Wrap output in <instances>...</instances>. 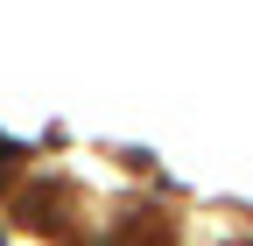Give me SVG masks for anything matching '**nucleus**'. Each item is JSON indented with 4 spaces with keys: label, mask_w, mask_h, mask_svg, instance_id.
Masks as SVG:
<instances>
[{
    "label": "nucleus",
    "mask_w": 253,
    "mask_h": 246,
    "mask_svg": "<svg viewBox=\"0 0 253 246\" xmlns=\"http://www.w3.org/2000/svg\"><path fill=\"white\" fill-rule=\"evenodd\" d=\"M0 190H7V155H0Z\"/></svg>",
    "instance_id": "f257e3e1"
},
{
    "label": "nucleus",
    "mask_w": 253,
    "mask_h": 246,
    "mask_svg": "<svg viewBox=\"0 0 253 246\" xmlns=\"http://www.w3.org/2000/svg\"><path fill=\"white\" fill-rule=\"evenodd\" d=\"M0 246H7V232H0Z\"/></svg>",
    "instance_id": "f03ea898"
}]
</instances>
